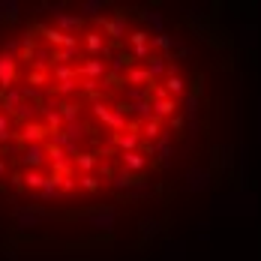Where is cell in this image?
I'll return each instance as SVG.
<instances>
[{
    "label": "cell",
    "mask_w": 261,
    "mask_h": 261,
    "mask_svg": "<svg viewBox=\"0 0 261 261\" xmlns=\"http://www.w3.org/2000/svg\"><path fill=\"white\" fill-rule=\"evenodd\" d=\"M126 21H129V15H126V9H117L114 12V18H96V27H102V39H111L114 45H120L123 42V36H126Z\"/></svg>",
    "instance_id": "6da1fadb"
},
{
    "label": "cell",
    "mask_w": 261,
    "mask_h": 261,
    "mask_svg": "<svg viewBox=\"0 0 261 261\" xmlns=\"http://www.w3.org/2000/svg\"><path fill=\"white\" fill-rule=\"evenodd\" d=\"M87 222H90V228H96V231H102V234H111V231L117 228V210L99 207V210H93V213H87Z\"/></svg>",
    "instance_id": "7a4b0ae2"
},
{
    "label": "cell",
    "mask_w": 261,
    "mask_h": 261,
    "mask_svg": "<svg viewBox=\"0 0 261 261\" xmlns=\"http://www.w3.org/2000/svg\"><path fill=\"white\" fill-rule=\"evenodd\" d=\"M15 138H18L21 147H27V144H45L48 141V129H45V123L33 120V123H24L21 129L15 132Z\"/></svg>",
    "instance_id": "3957f363"
},
{
    "label": "cell",
    "mask_w": 261,
    "mask_h": 261,
    "mask_svg": "<svg viewBox=\"0 0 261 261\" xmlns=\"http://www.w3.org/2000/svg\"><path fill=\"white\" fill-rule=\"evenodd\" d=\"M75 72H79V79H90V81H99L102 84L105 75H108V66H105L102 57H87L81 66H75Z\"/></svg>",
    "instance_id": "277c9868"
},
{
    "label": "cell",
    "mask_w": 261,
    "mask_h": 261,
    "mask_svg": "<svg viewBox=\"0 0 261 261\" xmlns=\"http://www.w3.org/2000/svg\"><path fill=\"white\" fill-rule=\"evenodd\" d=\"M18 162L24 165L27 171H39V168L48 162V159H45V144H27V147H21Z\"/></svg>",
    "instance_id": "5b68a950"
},
{
    "label": "cell",
    "mask_w": 261,
    "mask_h": 261,
    "mask_svg": "<svg viewBox=\"0 0 261 261\" xmlns=\"http://www.w3.org/2000/svg\"><path fill=\"white\" fill-rule=\"evenodd\" d=\"M45 216H48V213H45L42 207H36V204H30V207H18V210H15V219H18V228H21V231L39 228Z\"/></svg>",
    "instance_id": "8992f818"
},
{
    "label": "cell",
    "mask_w": 261,
    "mask_h": 261,
    "mask_svg": "<svg viewBox=\"0 0 261 261\" xmlns=\"http://www.w3.org/2000/svg\"><path fill=\"white\" fill-rule=\"evenodd\" d=\"M84 48H87L90 57H102V60H111V54H114L105 45V39H102L99 30H87V33H84Z\"/></svg>",
    "instance_id": "52a82bcc"
},
{
    "label": "cell",
    "mask_w": 261,
    "mask_h": 261,
    "mask_svg": "<svg viewBox=\"0 0 261 261\" xmlns=\"http://www.w3.org/2000/svg\"><path fill=\"white\" fill-rule=\"evenodd\" d=\"M105 66H108L111 79L123 81L126 69H132V66H135V57H132L129 51H117V54H111V60H105Z\"/></svg>",
    "instance_id": "ba28073f"
},
{
    "label": "cell",
    "mask_w": 261,
    "mask_h": 261,
    "mask_svg": "<svg viewBox=\"0 0 261 261\" xmlns=\"http://www.w3.org/2000/svg\"><path fill=\"white\" fill-rule=\"evenodd\" d=\"M15 79H18V60L9 54H0V87L3 90L15 87Z\"/></svg>",
    "instance_id": "9c48e42d"
},
{
    "label": "cell",
    "mask_w": 261,
    "mask_h": 261,
    "mask_svg": "<svg viewBox=\"0 0 261 261\" xmlns=\"http://www.w3.org/2000/svg\"><path fill=\"white\" fill-rule=\"evenodd\" d=\"M84 27L79 15H69V12H54V30H60V33H66V36H79V30Z\"/></svg>",
    "instance_id": "30bf717a"
},
{
    "label": "cell",
    "mask_w": 261,
    "mask_h": 261,
    "mask_svg": "<svg viewBox=\"0 0 261 261\" xmlns=\"http://www.w3.org/2000/svg\"><path fill=\"white\" fill-rule=\"evenodd\" d=\"M111 186H114V189H135V192H147V183L138 180V174H132V171H114V174H111Z\"/></svg>",
    "instance_id": "8fae6325"
},
{
    "label": "cell",
    "mask_w": 261,
    "mask_h": 261,
    "mask_svg": "<svg viewBox=\"0 0 261 261\" xmlns=\"http://www.w3.org/2000/svg\"><path fill=\"white\" fill-rule=\"evenodd\" d=\"M162 87L168 90V96H171L174 102H180L183 96L189 93V81L183 79V75H177V72H168V75H165V81H162Z\"/></svg>",
    "instance_id": "7c38bea8"
},
{
    "label": "cell",
    "mask_w": 261,
    "mask_h": 261,
    "mask_svg": "<svg viewBox=\"0 0 261 261\" xmlns=\"http://www.w3.org/2000/svg\"><path fill=\"white\" fill-rule=\"evenodd\" d=\"M180 45V39L177 36H171V33H159V36H150V48H156L159 57H165L168 63H171V51Z\"/></svg>",
    "instance_id": "4fadbf2b"
},
{
    "label": "cell",
    "mask_w": 261,
    "mask_h": 261,
    "mask_svg": "<svg viewBox=\"0 0 261 261\" xmlns=\"http://www.w3.org/2000/svg\"><path fill=\"white\" fill-rule=\"evenodd\" d=\"M144 69H147V75H150V81H165V75H168V72H171V63H168V60H165V57H159V54H150V60H147V66H144Z\"/></svg>",
    "instance_id": "5bb4252c"
},
{
    "label": "cell",
    "mask_w": 261,
    "mask_h": 261,
    "mask_svg": "<svg viewBox=\"0 0 261 261\" xmlns=\"http://www.w3.org/2000/svg\"><path fill=\"white\" fill-rule=\"evenodd\" d=\"M111 144L117 147V153H132V150H138L141 135L138 132H120V135H111Z\"/></svg>",
    "instance_id": "9a60e30c"
},
{
    "label": "cell",
    "mask_w": 261,
    "mask_h": 261,
    "mask_svg": "<svg viewBox=\"0 0 261 261\" xmlns=\"http://www.w3.org/2000/svg\"><path fill=\"white\" fill-rule=\"evenodd\" d=\"M123 84L126 87H153L156 81H150L144 66H132V69H126V75H123Z\"/></svg>",
    "instance_id": "2e32d148"
},
{
    "label": "cell",
    "mask_w": 261,
    "mask_h": 261,
    "mask_svg": "<svg viewBox=\"0 0 261 261\" xmlns=\"http://www.w3.org/2000/svg\"><path fill=\"white\" fill-rule=\"evenodd\" d=\"M141 18H144V24L150 27L147 33H153V36L165 33V15H162L159 9H144V12H141Z\"/></svg>",
    "instance_id": "e0dca14e"
},
{
    "label": "cell",
    "mask_w": 261,
    "mask_h": 261,
    "mask_svg": "<svg viewBox=\"0 0 261 261\" xmlns=\"http://www.w3.org/2000/svg\"><path fill=\"white\" fill-rule=\"evenodd\" d=\"M180 105H183V120L195 129V123H198V96L186 93V96L180 99Z\"/></svg>",
    "instance_id": "ac0fdd59"
},
{
    "label": "cell",
    "mask_w": 261,
    "mask_h": 261,
    "mask_svg": "<svg viewBox=\"0 0 261 261\" xmlns=\"http://www.w3.org/2000/svg\"><path fill=\"white\" fill-rule=\"evenodd\" d=\"M120 162H123V171H132V174H138V171H144V165H147V159L141 156L138 150H132V153H117Z\"/></svg>",
    "instance_id": "d6986e66"
},
{
    "label": "cell",
    "mask_w": 261,
    "mask_h": 261,
    "mask_svg": "<svg viewBox=\"0 0 261 261\" xmlns=\"http://www.w3.org/2000/svg\"><path fill=\"white\" fill-rule=\"evenodd\" d=\"M54 108H57V114L63 117V123H75L79 114H81V105L75 102V99H63V102L54 105Z\"/></svg>",
    "instance_id": "ffe728a7"
},
{
    "label": "cell",
    "mask_w": 261,
    "mask_h": 261,
    "mask_svg": "<svg viewBox=\"0 0 261 261\" xmlns=\"http://www.w3.org/2000/svg\"><path fill=\"white\" fill-rule=\"evenodd\" d=\"M150 105H153V117L156 120H165V117L171 120L180 111V102H174V99H162V102H150Z\"/></svg>",
    "instance_id": "44dd1931"
},
{
    "label": "cell",
    "mask_w": 261,
    "mask_h": 261,
    "mask_svg": "<svg viewBox=\"0 0 261 261\" xmlns=\"http://www.w3.org/2000/svg\"><path fill=\"white\" fill-rule=\"evenodd\" d=\"M39 114L45 117V129H48V135H51V132H60L63 117L57 114V108H54V105H42V108H39Z\"/></svg>",
    "instance_id": "7402d4cb"
},
{
    "label": "cell",
    "mask_w": 261,
    "mask_h": 261,
    "mask_svg": "<svg viewBox=\"0 0 261 261\" xmlns=\"http://www.w3.org/2000/svg\"><path fill=\"white\" fill-rule=\"evenodd\" d=\"M105 9V0H84V3H79V18L84 21V18H99V12Z\"/></svg>",
    "instance_id": "603a6c76"
},
{
    "label": "cell",
    "mask_w": 261,
    "mask_h": 261,
    "mask_svg": "<svg viewBox=\"0 0 261 261\" xmlns=\"http://www.w3.org/2000/svg\"><path fill=\"white\" fill-rule=\"evenodd\" d=\"M36 114H39V105L21 102L18 108H15V111H12V114H9V117H15V120L24 126V123H33V120H36Z\"/></svg>",
    "instance_id": "cb8c5ba5"
},
{
    "label": "cell",
    "mask_w": 261,
    "mask_h": 261,
    "mask_svg": "<svg viewBox=\"0 0 261 261\" xmlns=\"http://www.w3.org/2000/svg\"><path fill=\"white\" fill-rule=\"evenodd\" d=\"M72 165L79 168L81 174H90V171H93V168L99 165V159H96V153H84V150H81L79 156L72 159Z\"/></svg>",
    "instance_id": "d4e9b609"
},
{
    "label": "cell",
    "mask_w": 261,
    "mask_h": 261,
    "mask_svg": "<svg viewBox=\"0 0 261 261\" xmlns=\"http://www.w3.org/2000/svg\"><path fill=\"white\" fill-rule=\"evenodd\" d=\"M57 186H60V174H48V177H45V186L39 189V198H42V201L57 198V195H60V192H57Z\"/></svg>",
    "instance_id": "484cf974"
},
{
    "label": "cell",
    "mask_w": 261,
    "mask_h": 261,
    "mask_svg": "<svg viewBox=\"0 0 261 261\" xmlns=\"http://www.w3.org/2000/svg\"><path fill=\"white\" fill-rule=\"evenodd\" d=\"M123 102H129V105H138V102H147L150 99V87H126L123 90Z\"/></svg>",
    "instance_id": "4316f807"
},
{
    "label": "cell",
    "mask_w": 261,
    "mask_h": 261,
    "mask_svg": "<svg viewBox=\"0 0 261 261\" xmlns=\"http://www.w3.org/2000/svg\"><path fill=\"white\" fill-rule=\"evenodd\" d=\"M63 135H66V138H69V141H75V144H79L81 138H84V135H87V126H84V123H81V120H75V123H63Z\"/></svg>",
    "instance_id": "83f0119b"
},
{
    "label": "cell",
    "mask_w": 261,
    "mask_h": 261,
    "mask_svg": "<svg viewBox=\"0 0 261 261\" xmlns=\"http://www.w3.org/2000/svg\"><path fill=\"white\" fill-rule=\"evenodd\" d=\"M12 138H15V129H12V117L0 111V147H3V144H12Z\"/></svg>",
    "instance_id": "f1b7e54d"
},
{
    "label": "cell",
    "mask_w": 261,
    "mask_h": 261,
    "mask_svg": "<svg viewBox=\"0 0 261 261\" xmlns=\"http://www.w3.org/2000/svg\"><path fill=\"white\" fill-rule=\"evenodd\" d=\"M141 135H144V141H156L159 135H162V120H156V117H150L147 123H141Z\"/></svg>",
    "instance_id": "f546056e"
},
{
    "label": "cell",
    "mask_w": 261,
    "mask_h": 261,
    "mask_svg": "<svg viewBox=\"0 0 261 261\" xmlns=\"http://www.w3.org/2000/svg\"><path fill=\"white\" fill-rule=\"evenodd\" d=\"M48 93H51L54 99H57V96H72V93H79V79H72V81H60V84H54Z\"/></svg>",
    "instance_id": "4dcf8cb0"
},
{
    "label": "cell",
    "mask_w": 261,
    "mask_h": 261,
    "mask_svg": "<svg viewBox=\"0 0 261 261\" xmlns=\"http://www.w3.org/2000/svg\"><path fill=\"white\" fill-rule=\"evenodd\" d=\"M45 177H48V174H42V171H27L24 177H21V183H24L27 189H33V192H39V189L45 186Z\"/></svg>",
    "instance_id": "1f68e13d"
},
{
    "label": "cell",
    "mask_w": 261,
    "mask_h": 261,
    "mask_svg": "<svg viewBox=\"0 0 261 261\" xmlns=\"http://www.w3.org/2000/svg\"><path fill=\"white\" fill-rule=\"evenodd\" d=\"M51 79L60 84V81H72L79 79V72H75V66H51Z\"/></svg>",
    "instance_id": "d6a6232c"
},
{
    "label": "cell",
    "mask_w": 261,
    "mask_h": 261,
    "mask_svg": "<svg viewBox=\"0 0 261 261\" xmlns=\"http://www.w3.org/2000/svg\"><path fill=\"white\" fill-rule=\"evenodd\" d=\"M90 114H93V117H96L99 123H105V120L111 117V105L105 102V99H96V102L90 105Z\"/></svg>",
    "instance_id": "836d02e7"
},
{
    "label": "cell",
    "mask_w": 261,
    "mask_h": 261,
    "mask_svg": "<svg viewBox=\"0 0 261 261\" xmlns=\"http://www.w3.org/2000/svg\"><path fill=\"white\" fill-rule=\"evenodd\" d=\"M39 33L45 36V42H48L51 48H60V45H63V36H66V33H60V30H54V27H39Z\"/></svg>",
    "instance_id": "e575fe53"
},
{
    "label": "cell",
    "mask_w": 261,
    "mask_h": 261,
    "mask_svg": "<svg viewBox=\"0 0 261 261\" xmlns=\"http://www.w3.org/2000/svg\"><path fill=\"white\" fill-rule=\"evenodd\" d=\"M126 39H129L132 48H147V45H150V33H147V30H132Z\"/></svg>",
    "instance_id": "d590c367"
},
{
    "label": "cell",
    "mask_w": 261,
    "mask_h": 261,
    "mask_svg": "<svg viewBox=\"0 0 261 261\" xmlns=\"http://www.w3.org/2000/svg\"><path fill=\"white\" fill-rule=\"evenodd\" d=\"M18 3L15 0H0V18H9V21H15L18 18Z\"/></svg>",
    "instance_id": "8d00e7d4"
},
{
    "label": "cell",
    "mask_w": 261,
    "mask_h": 261,
    "mask_svg": "<svg viewBox=\"0 0 261 261\" xmlns=\"http://www.w3.org/2000/svg\"><path fill=\"white\" fill-rule=\"evenodd\" d=\"M207 186H210L207 171H192V174H189V189H207Z\"/></svg>",
    "instance_id": "74e56055"
},
{
    "label": "cell",
    "mask_w": 261,
    "mask_h": 261,
    "mask_svg": "<svg viewBox=\"0 0 261 261\" xmlns=\"http://www.w3.org/2000/svg\"><path fill=\"white\" fill-rule=\"evenodd\" d=\"M79 189H84V192H96V189H99V186H102V183L96 180V177H93V174H81L79 180Z\"/></svg>",
    "instance_id": "f35d334b"
},
{
    "label": "cell",
    "mask_w": 261,
    "mask_h": 261,
    "mask_svg": "<svg viewBox=\"0 0 261 261\" xmlns=\"http://www.w3.org/2000/svg\"><path fill=\"white\" fill-rule=\"evenodd\" d=\"M45 81H48V72H27V87H33V90L45 87Z\"/></svg>",
    "instance_id": "ab89813d"
},
{
    "label": "cell",
    "mask_w": 261,
    "mask_h": 261,
    "mask_svg": "<svg viewBox=\"0 0 261 261\" xmlns=\"http://www.w3.org/2000/svg\"><path fill=\"white\" fill-rule=\"evenodd\" d=\"M156 231H159L156 219H141V234H144V237H153Z\"/></svg>",
    "instance_id": "60d3db41"
},
{
    "label": "cell",
    "mask_w": 261,
    "mask_h": 261,
    "mask_svg": "<svg viewBox=\"0 0 261 261\" xmlns=\"http://www.w3.org/2000/svg\"><path fill=\"white\" fill-rule=\"evenodd\" d=\"M79 189V183H75V177H60V186H57V192H75Z\"/></svg>",
    "instance_id": "b9f144b4"
},
{
    "label": "cell",
    "mask_w": 261,
    "mask_h": 261,
    "mask_svg": "<svg viewBox=\"0 0 261 261\" xmlns=\"http://www.w3.org/2000/svg\"><path fill=\"white\" fill-rule=\"evenodd\" d=\"M189 87H192V96H201V93H204V79H201V75H198V79L192 81V84H189Z\"/></svg>",
    "instance_id": "7bdbcfd3"
},
{
    "label": "cell",
    "mask_w": 261,
    "mask_h": 261,
    "mask_svg": "<svg viewBox=\"0 0 261 261\" xmlns=\"http://www.w3.org/2000/svg\"><path fill=\"white\" fill-rule=\"evenodd\" d=\"M171 126H174L177 132H180L183 126H186V120H183V114H174V117H171Z\"/></svg>",
    "instance_id": "ee69618b"
},
{
    "label": "cell",
    "mask_w": 261,
    "mask_h": 261,
    "mask_svg": "<svg viewBox=\"0 0 261 261\" xmlns=\"http://www.w3.org/2000/svg\"><path fill=\"white\" fill-rule=\"evenodd\" d=\"M0 174H6V162L3 159H0Z\"/></svg>",
    "instance_id": "f6af8a7d"
}]
</instances>
